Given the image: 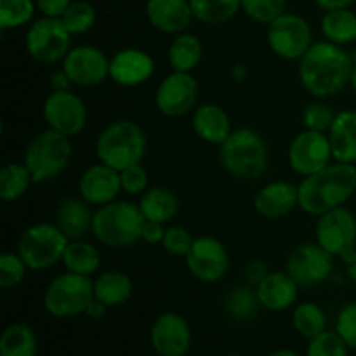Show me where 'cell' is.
<instances>
[{
	"instance_id": "obj_1",
	"label": "cell",
	"mask_w": 356,
	"mask_h": 356,
	"mask_svg": "<svg viewBox=\"0 0 356 356\" xmlns=\"http://www.w3.org/2000/svg\"><path fill=\"white\" fill-rule=\"evenodd\" d=\"M353 56L329 40L315 42L299 59V80L312 96L327 99L339 94L350 83Z\"/></svg>"
},
{
	"instance_id": "obj_2",
	"label": "cell",
	"mask_w": 356,
	"mask_h": 356,
	"mask_svg": "<svg viewBox=\"0 0 356 356\" xmlns=\"http://www.w3.org/2000/svg\"><path fill=\"white\" fill-rule=\"evenodd\" d=\"M299 207L306 214L322 216L343 207L356 191L355 163L330 162L325 169L305 177L299 184Z\"/></svg>"
},
{
	"instance_id": "obj_3",
	"label": "cell",
	"mask_w": 356,
	"mask_h": 356,
	"mask_svg": "<svg viewBox=\"0 0 356 356\" xmlns=\"http://www.w3.org/2000/svg\"><path fill=\"white\" fill-rule=\"evenodd\" d=\"M222 167L238 179H257L268 167V146L263 136L252 129H236L219 145Z\"/></svg>"
},
{
	"instance_id": "obj_4",
	"label": "cell",
	"mask_w": 356,
	"mask_h": 356,
	"mask_svg": "<svg viewBox=\"0 0 356 356\" xmlns=\"http://www.w3.org/2000/svg\"><path fill=\"white\" fill-rule=\"evenodd\" d=\"M145 216L138 204L110 202L94 212L92 229L97 242L108 247H129L141 238Z\"/></svg>"
},
{
	"instance_id": "obj_5",
	"label": "cell",
	"mask_w": 356,
	"mask_h": 356,
	"mask_svg": "<svg viewBox=\"0 0 356 356\" xmlns=\"http://www.w3.org/2000/svg\"><path fill=\"white\" fill-rule=\"evenodd\" d=\"M146 152V136L132 120H118L108 125L99 134L96 153L99 162L122 172L141 162Z\"/></svg>"
},
{
	"instance_id": "obj_6",
	"label": "cell",
	"mask_w": 356,
	"mask_h": 356,
	"mask_svg": "<svg viewBox=\"0 0 356 356\" xmlns=\"http://www.w3.org/2000/svg\"><path fill=\"white\" fill-rule=\"evenodd\" d=\"M72 159V143L68 136L47 129L31 139L24 152V165L30 170L33 183H42L59 176Z\"/></svg>"
},
{
	"instance_id": "obj_7",
	"label": "cell",
	"mask_w": 356,
	"mask_h": 356,
	"mask_svg": "<svg viewBox=\"0 0 356 356\" xmlns=\"http://www.w3.org/2000/svg\"><path fill=\"white\" fill-rule=\"evenodd\" d=\"M94 299V282L90 277L66 273L56 277L44 294V308L54 318H72L86 313Z\"/></svg>"
},
{
	"instance_id": "obj_8",
	"label": "cell",
	"mask_w": 356,
	"mask_h": 356,
	"mask_svg": "<svg viewBox=\"0 0 356 356\" xmlns=\"http://www.w3.org/2000/svg\"><path fill=\"white\" fill-rule=\"evenodd\" d=\"M70 238L58 225L40 222L33 225L21 235L17 242V254L28 270H47L63 259Z\"/></svg>"
},
{
	"instance_id": "obj_9",
	"label": "cell",
	"mask_w": 356,
	"mask_h": 356,
	"mask_svg": "<svg viewBox=\"0 0 356 356\" xmlns=\"http://www.w3.org/2000/svg\"><path fill=\"white\" fill-rule=\"evenodd\" d=\"M72 49V33L59 17H42L26 31V51L35 61L54 65L63 61Z\"/></svg>"
},
{
	"instance_id": "obj_10",
	"label": "cell",
	"mask_w": 356,
	"mask_h": 356,
	"mask_svg": "<svg viewBox=\"0 0 356 356\" xmlns=\"http://www.w3.org/2000/svg\"><path fill=\"white\" fill-rule=\"evenodd\" d=\"M318 218L316 242L334 257L350 259L356 252V218L353 212L343 205Z\"/></svg>"
},
{
	"instance_id": "obj_11",
	"label": "cell",
	"mask_w": 356,
	"mask_h": 356,
	"mask_svg": "<svg viewBox=\"0 0 356 356\" xmlns=\"http://www.w3.org/2000/svg\"><path fill=\"white\" fill-rule=\"evenodd\" d=\"M268 44L282 59H301L313 45L309 23L298 14L284 13L268 24Z\"/></svg>"
},
{
	"instance_id": "obj_12",
	"label": "cell",
	"mask_w": 356,
	"mask_h": 356,
	"mask_svg": "<svg viewBox=\"0 0 356 356\" xmlns=\"http://www.w3.org/2000/svg\"><path fill=\"white\" fill-rule=\"evenodd\" d=\"M285 271L299 287H316L323 284L334 271V256L318 242L296 247L287 259Z\"/></svg>"
},
{
	"instance_id": "obj_13",
	"label": "cell",
	"mask_w": 356,
	"mask_h": 356,
	"mask_svg": "<svg viewBox=\"0 0 356 356\" xmlns=\"http://www.w3.org/2000/svg\"><path fill=\"white\" fill-rule=\"evenodd\" d=\"M332 160V148L325 132L306 129L299 132L289 146V165L302 177L325 169Z\"/></svg>"
},
{
	"instance_id": "obj_14",
	"label": "cell",
	"mask_w": 356,
	"mask_h": 356,
	"mask_svg": "<svg viewBox=\"0 0 356 356\" xmlns=\"http://www.w3.org/2000/svg\"><path fill=\"white\" fill-rule=\"evenodd\" d=\"M49 129L72 136L80 134L87 124L86 103L72 90H52L42 108Z\"/></svg>"
},
{
	"instance_id": "obj_15",
	"label": "cell",
	"mask_w": 356,
	"mask_h": 356,
	"mask_svg": "<svg viewBox=\"0 0 356 356\" xmlns=\"http://www.w3.org/2000/svg\"><path fill=\"white\" fill-rule=\"evenodd\" d=\"M184 257L190 273L204 284L219 282L229 268L228 250L214 236H197Z\"/></svg>"
},
{
	"instance_id": "obj_16",
	"label": "cell",
	"mask_w": 356,
	"mask_h": 356,
	"mask_svg": "<svg viewBox=\"0 0 356 356\" xmlns=\"http://www.w3.org/2000/svg\"><path fill=\"white\" fill-rule=\"evenodd\" d=\"M198 101V82L191 73L172 72L156 87L155 103L160 113L176 118L190 113Z\"/></svg>"
},
{
	"instance_id": "obj_17",
	"label": "cell",
	"mask_w": 356,
	"mask_h": 356,
	"mask_svg": "<svg viewBox=\"0 0 356 356\" xmlns=\"http://www.w3.org/2000/svg\"><path fill=\"white\" fill-rule=\"evenodd\" d=\"M61 70L75 86L94 87L110 76V59L94 45H79L70 49Z\"/></svg>"
},
{
	"instance_id": "obj_18",
	"label": "cell",
	"mask_w": 356,
	"mask_h": 356,
	"mask_svg": "<svg viewBox=\"0 0 356 356\" xmlns=\"http://www.w3.org/2000/svg\"><path fill=\"white\" fill-rule=\"evenodd\" d=\"M149 343L159 356H184L191 346L190 323L179 313H162L153 322Z\"/></svg>"
},
{
	"instance_id": "obj_19",
	"label": "cell",
	"mask_w": 356,
	"mask_h": 356,
	"mask_svg": "<svg viewBox=\"0 0 356 356\" xmlns=\"http://www.w3.org/2000/svg\"><path fill=\"white\" fill-rule=\"evenodd\" d=\"M80 197L90 205H106L113 202L122 191L120 172L113 167L99 162L89 167L79 181Z\"/></svg>"
},
{
	"instance_id": "obj_20",
	"label": "cell",
	"mask_w": 356,
	"mask_h": 356,
	"mask_svg": "<svg viewBox=\"0 0 356 356\" xmlns=\"http://www.w3.org/2000/svg\"><path fill=\"white\" fill-rule=\"evenodd\" d=\"M155 61L141 49H122L110 59V79L122 87H136L149 80Z\"/></svg>"
},
{
	"instance_id": "obj_21",
	"label": "cell",
	"mask_w": 356,
	"mask_h": 356,
	"mask_svg": "<svg viewBox=\"0 0 356 356\" xmlns=\"http://www.w3.org/2000/svg\"><path fill=\"white\" fill-rule=\"evenodd\" d=\"M257 214L266 219H280L299 207V188L289 181H273L254 198Z\"/></svg>"
},
{
	"instance_id": "obj_22",
	"label": "cell",
	"mask_w": 356,
	"mask_h": 356,
	"mask_svg": "<svg viewBox=\"0 0 356 356\" xmlns=\"http://www.w3.org/2000/svg\"><path fill=\"white\" fill-rule=\"evenodd\" d=\"M146 16L153 28L169 35H179L193 19L190 0H148Z\"/></svg>"
},
{
	"instance_id": "obj_23",
	"label": "cell",
	"mask_w": 356,
	"mask_h": 356,
	"mask_svg": "<svg viewBox=\"0 0 356 356\" xmlns=\"http://www.w3.org/2000/svg\"><path fill=\"white\" fill-rule=\"evenodd\" d=\"M256 294L263 308L270 312H284L298 299L299 285L287 271H271L256 285Z\"/></svg>"
},
{
	"instance_id": "obj_24",
	"label": "cell",
	"mask_w": 356,
	"mask_h": 356,
	"mask_svg": "<svg viewBox=\"0 0 356 356\" xmlns=\"http://www.w3.org/2000/svg\"><path fill=\"white\" fill-rule=\"evenodd\" d=\"M332 148L334 162L356 163V111L344 110L336 113L332 127L327 132Z\"/></svg>"
},
{
	"instance_id": "obj_25",
	"label": "cell",
	"mask_w": 356,
	"mask_h": 356,
	"mask_svg": "<svg viewBox=\"0 0 356 356\" xmlns=\"http://www.w3.org/2000/svg\"><path fill=\"white\" fill-rule=\"evenodd\" d=\"M191 122L198 138L211 145H222L232 134V122L228 113L219 104L205 103L198 106Z\"/></svg>"
},
{
	"instance_id": "obj_26",
	"label": "cell",
	"mask_w": 356,
	"mask_h": 356,
	"mask_svg": "<svg viewBox=\"0 0 356 356\" xmlns=\"http://www.w3.org/2000/svg\"><path fill=\"white\" fill-rule=\"evenodd\" d=\"M89 205L82 197L66 198L59 204L56 225L70 240H80L89 229H92L94 212H90Z\"/></svg>"
},
{
	"instance_id": "obj_27",
	"label": "cell",
	"mask_w": 356,
	"mask_h": 356,
	"mask_svg": "<svg viewBox=\"0 0 356 356\" xmlns=\"http://www.w3.org/2000/svg\"><path fill=\"white\" fill-rule=\"evenodd\" d=\"M138 205L145 219L162 222V225L170 221L179 211V200H177L176 193L165 186L148 188L141 195Z\"/></svg>"
},
{
	"instance_id": "obj_28",
	"label": "cell",
	"mask_w": 356,
	"mask_h": 356,
	"mask_svg": "<svg viewBox=\"0 0 356 356\" xmlns=\"http://www.w3.org/2000/svg\"><path fill=\"white\" fill-rule=\"evenodd\" d=\"M132 296V280L122 271H106L94 280V298L113 308L127 302Z\"/></svg>"
},
{
	"instance_id": "obj_29",
	"label": "cell",
	"mask_w": 356,
	"mask_h": 356,
	"mask_svg": "<svg viewBox=\"0 0 356 356\" xmlns=\"http://www.w3.org/2000/svg\"><path fill=\"white\" fill-rule=\"evenodd\" d=\"M204 47L198 37L191 33L176 35L169 45V65L172 66V72L191 73L200 63Z\"/></svg>"
},
{
	"instance_id": "obj_30",
	"label": "cell",
	"mask_w": 356,
	"mask_h": 356,
	"mask_svg": "<svg viewBox=\"0 0 356 356\" xmlns=\"http://www.w3.org/2000/svg\"><path fill=\"white\" fill-rule=\"evenodd\" d=\"M61 263L65 264L66 271H70V273L90 277L99 268L101 257L92 243L83 242L82 238L70 240L65 249V254H63Z\"/></svg>"
},
{
	"instance_id": "obj_31",
	"label": "cell",
	"mask_w": 356,
	"mask_h": 356,
	"mask_svg": "<svg viewBox=\"0 0 356 356\" xmlns=\"http://www.w3.org/2000/svg\"><path fill=\"white\" fill-rule=\"evenodd\" d=\"M38 339L26 323H10L0 336V356H37Z\"/></svg>"
},
{
	"instance_id": "obj_32",
	"label": "cell",
	"mask_w": 356,
	"mask_h": 356,
	"mask_svg": "<svg viewBox=\"0 0 356 356\" xmlns=\"http://www.w3.org/2000/svg\"><path fill=\"white\" fill-rule=\"evenodd\" d=\"M322 33L325 40L346 45L356 40V14L348 9L327 10L322 17Z\"/></svg>"
},
{
	"instance_id": "obj_33",
	"label": "cell",
	"mask_w": 356,
	"mask_h": 356,
	"mask_svg": "<svg viewBox=\"0 0 356 356\" xmlns=\"http://www.w3.org/2000/svg\"><path fill=\"white\" fill-rule=\"evenodd\" d=\"M195 19L205 24H221L232 19L242 7V0H190Z\"/></svg>"
},
{
	"instance_id": "obj_34",
	"label": "cell",
	"mask_w": 356,
	"mask_h": 356,
	"mask_svg": "<svg viewBox=\"0 0 356 356\" xmlns=\"http://www.w3.org/2000/svg\"><path fill=\"white\" fill-rule=\"evenodd\" d=\"M292 325L305 339H313L327 330V316L315 302H301L292 312Z\"/></svg>"
},
{
	"instance_id": "obj_35",
	"label": "cell",
	"mask_w": 356,
	"mask_h": 356,
	"mask_svg": "<svg viewBox=\"0 0 356 356\" xmlns=\"http://www.w3.org/2000/svg\"><path fill=\"white\" fill-rule=\"evenodd\" d=\"M33 183L30 170L24 163H7L0 170V198L3 202H14L23 197Z\"/></svg>"
},
{
	"instance_id": "obj_36",
	"label": "cell",
	"mask_w": 356,
	"mask_h": 356,
	"mask_svg": "<svg viewBox=\"0 0 356 356\" xmlns=\"http://www.w3.org/2000/svg\"><path fill=\"white\" fill-rule=\"evenodd\" d=\"M259 299H257L256 289L249 287H238L226 298L225 308L226 313L232 316L236 322H249L259 312Z\"/></svg>"
},
{
	"instance_id": "obj_37",
	"label": "cell",
	"mask_w": 356,
	"mask_h": 356,
	"mask_svg": "<svg viewBox=\"0 0 356 356\" xmlns=\"http://www.w3.org/2000/svg\"><path fill=\"white\" fill-rule=\"evenodd\" d=\"M59 19L63 21V24H65L70 33L82 35L87 33L96 23V10L89 2L76 0V2L70 3V7Z\"/></svg>"
},
{
	"instance_id": "obj_38",
	"label": "cell",
	"mask_w": 356,
	"mask_h": 356,
	"mask_svg": "<svg viewBox=\"0 0 356 356\" xmlns=\"http://www.w3.org/2000/svg\"><path fill=\"white\" fill-rule=\"evenodd\" d=\"M33 0H0V28L10 30L26 24L33 17Z\"/></svg>"
},
{
	"instance_id": "obj_39",
	"label": "cell",
	"mask_w": 356,
	"mask_h": 356,
	"mask_svg": "<svg viewBox=\"0 0 356 356\" xmlns=\"http://www.w3.org/2000/svg\"><path fill=\"white\" fill-rule=\"evenodd\" d=\"M306 356H350V346L336 330H325L309 339Z\"/></svg>"
},
{
	"instance_id": "obj_40",
	"label": "cell",
	"mask_w": 356,
	"mask_h": 356,
	"mask_svg": "<svg viewBox=\"0 0 356 356\" xmlns=\"http://www.w3.org/2000/svg\"><path fill=\"white\" fill-rule=\"evenodd\" d=\"M242 9L250 19L270 24L285 13V0H242Z\"/></svg>"
},
{
	"instance_id": "obj_41",
	"label": "cell",
	"mask_w": 356,
	"mask_h": 356,
	"mask_svg": "<svg viewBox=\"0 0 356 356\" xmlns=\"http://www.w3.org/2000/svg\"><path fill=\"white\" fill-rule=\"evenodd\" d=\"M28 266L19 254L3 252L0 256V287L13 289L23 282Z\"/></svg>"
},
{
	"instance_id": "obj_42",
	"label": "cell",
	"mask_w": 356,
	"mask_h": 356,
	"mask_svg": "<svg viewBox=\"0 0 356 356\" xmlns=\"http://www.w3.org/2000/svg\"><path fill=\"white\" fill-rule=\"evenodd\" d=\"M336 118L332 108L323 101H316L306 106L305 113H302V124L306 129L316 132H329L332 127V122Z\"/></svg>"
},
{
	"instance_id": "obj_43",
	"label": "cell",
	"mask_w": 356,
	"mask_h": 356,
	"mask_svg": "<svg viewBox=\"0 0 356 356\" xmlns=\"http://www.w3.org/2000/svg\"><path fill=\"white\" fill-rule=\"evenodd\" d=\"M193 236L183 226H170L165 229L162 247L172 256H186L193 245Z\"/></svg>"
},
{
	"instance_id": "obj_44",
	"label": "cell",
	"mask_w": 356,
	"mask_h": 356,
	"mask_svg": "<svg viewBox=\"0 0 356 356\" xmlns=\"http://www.w3.org/2000/svg\"><path fill=\"white\" fill-rule=\"evenodd\" d=\"M336 332L343 337L350 350L356 351V301L343 306L336 320Z\"/></svg>"
},
{
	"instance_id": "obj_45",
	"label": "cell",
	"mask_w": 356,
	"mask_h": 356,
	"mask_svg": "<svg viewBox=\"0 0 356 356\" xmlns=\"http://www.w3.org/2000/svg\"><path fill=\"white\" fill-rule=\"evenodd\" d=\"M122 190L129 195H143L148 190V172L141 163L127 167L120 172Z\"/></svg>"
},
{
	"instance_id": "obj_46",
	"label": "cell",
	"mask_w": 356,
	"mask_h": 356,
	"mask_svg": "<svg viewBox=\"0 0 356 356\" xmlns=\"http://www.w3.org/2000/svg\"><path fill=\"white\" fill-rule=\"evenodd\" d=\"M35 3L44 13V16L61 17L70 7L72 0H35Z\"/></svg>"
},
{
	"instance_id": "obj_47",
	"label": "cell",
	"mask_w": 356,
	"mask_h": 356,
	"mask_svg": "<svg viewBox=\"0 0 356 356\" xmlns=\"http://www.w3.org/2000/svg\"><path fill=\"white\" fill-rule=\"evenodd\" d=\"M163 235H165V228H163L162 222L145 219V225H143V232H141V240H145V242L148 243H162Z\"/></svg>"
},
{
	"instance_id": "obj_48",
	"label": "cell",
	"mask_w": 356,
	"mask_h": 356,
	"mask_svg": "<svg viewBox=\"0 0 356 356\" xmlns=\"http://www.w3.org/2000/svg\"><path fill=\"white\" fill-rule=\"evenodd\" d=\"M245 273H247V280H249L250 284L257 285L264 277H266L268 271H266V266H264L263 263H259V261H252V263L247 266Z\"/></svg>"
},
{
	"instance_id": "obj_49",
	"label": "cell",
	"mask_w": 356,
	"mask_h": 356,
	"mask_svg": "<svg viewBox=\"0 0 356 356\" xmlns=\"http://www.w3.org/2000/svg\"><path fill=\"white\" fill-rule=\"evenodd\" d=\"M106 312H108V306L104 305V302H101L99 299L94 298L92 301L89 302V306H87L86 315H89L90 318H94V320H99L106 315Z\"/></svg>"
},
{
	"instance_id": "obj_50",
	"label": "cell",
	"mask_w": 356,
	"mask_h": 356,
	"mask_svg": "<svg viewBox=\"0 0 356 356\" xmlns=\"http://www.w3.org/2000/svg\"><path fill=\"white\" fill-rule=\"evenodd\" d=\"M355 0H315L316 6L320 7V9H323L327 13V10H337V9H348V7L353 3Z\"/></svg>"
},
{
	"instance_id": "obj_51",
	"label": "cell",
	"mask_w": 356,
	"mask_h": 356,
	"mask_svg": "<svg viewBox=\"0 0 356 356\" xmlns=\"http://www.w3.org/2000/svg\"><path fill=\"white\" fill-rule=\"evenodd\" d=\"M70 86H72V80L68 79V75L63 70L51 76L52 90H70Z\"/></svg>"
},
{
	"instance_id": "obj_52",
	"label": "cell",
	"mask_w": 356,
	"mask_h": 356,
	"mask_svg": "<svg viewBox=\"0 0 356 356\" xmlns=\"http://www.w3.org/2000/svg\"><path fill=\"white\" fill-rule=\"evenodd\" d=\"M344 263H346L348 277H350V280L353 282V284H356V252L350 257V259L344 261Z\"/></svg>"
},
{
	"instance_id": "obj_53",
	"label": "cell",
	"mask_w": 356,
	"mask_h": 356,
	"mask_svg": "<svg viewBox=\"0 0 356 356\" xmlns=\"http://www.w3.org/2000/svg\"><path fill=\"white\" fill-rule=\"evenodd\" d=\"M247 76V70L243 65H236L235 68H233V79H235V82H243Z\"/></svg>"
},
{
	"instance_id": "obj_54",
	"label": "cell",
	"mask_w": 356,
	"mask_h": 356,
	"mask_svg": "<svg viewBox=\"0 0 356 356\" xmlns=\"http://www.w3.org/2000/svg\"><path fill=\"white\" fill-rule=\"evenodd\" d=\"M266 356H299L298 353H296V351H292V350H275V351H271L270 355H266Z\"/></svg>"
},
{
	"instance_id": "obj_55",
	"label": "cell",
	"mask_w": 356,
	"mask_h": 356,
	"mask_svg": "<svg viewBox=\"0 0 356 356\" xmlns=\"http://www.w3.org/2000/svg\"><path fill=\"white\" fill-rule=\"evenodd\" d=\"M350 86L353 87V90H355V94H356V63H355V66H353V72H351V80H350Z\"/></svg>"
},
{
	"instance_id": "obj_56",
	"label": "cell",
	"mask_w": 356,
	"mask_h": 356,
	"mask_svg": "<svg viewBox=\"0 0 356 356\" xmlns=\"http://www.w3.org/2000/svg\"><path fill=\"white\" fill-rule=\"evenodd\" d=\"M222 356H243V355H236V353H232V355H222Z\"/></svg>"
}]
</instances>
